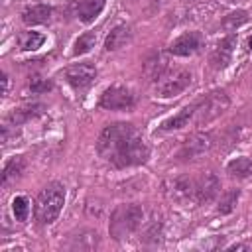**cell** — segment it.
Returning a JSON list of instances; mask_svg holds the SVG:
<instances>
[{
  "label": "cell",
  "instance_id": "cell-23",
  "mask_svg": "<svg viewBox=\"0 0 252 252\" xmlns=\"http://www.w3.org/2000/svg\"><path fill=\"white\" fill-rule=\"evenodd\" d=\"M238 197H240V191H238V189H228L226 193L220 195V201H219L217 211H219L220 215H228V213H232L234 207H236V203H238Z\"/></svg>",
  "mask_w": 252,
  "mask_h": 252
},
{
  "label": "cell",
  "instance_id": "cell-27",
  "mask_svg": "<svg viewBox=\"0 0 252 252\" xmlns=\"http://www.w3.org/2000/svg\"><path fill=\"white\" fill-rule=\"evenodd\" d=\"M53 85H51V81H47V79H41V77H32V81H30V89H32V93H47L49 89H51Z\"/></svg>",
  "mask_w": 252,
  "mask_h": 252
},
{
  "label": "cell",
  "instance_id": "cell-30",
  "mask_svg": "<svg viewBox=\"0 0 252 252\" xmlns=\"http://www.w3.org/2000/svg\"><path fill=\"white\" fill-rule=\"evenodd\" d=\"M248 47H250V51H252V35L248 37Z\"/></svg>",
  "mask_w": 252,
  "mask_h": 252
},
{
  "label": "cell",
  "instance_id": "cell-7",
  "mask_svg": "<svg viewBox=\"0 0 252 252\" xmlns=\"http://www.w3.org/2000/svg\"><path fill=\"white\" fill-rule=\"evenodd\" d=\"M98 104L104 110H130L136 104V98H134L132 91H128L126 87L112 85L100 94Z\"/></svg>",
  "mask_w": 252,
  "mask_h": 252
},
{
  "label": "cell",
  "instance_id": "cell-13",
  "mask_svg": "<svg viewBox=\"0 0 252 252\" xmlns=\"http://www.w3.org/2000/svg\"><path fill=\"white\" fill-rule=\"evenodd\" d=\"M51 6L47 4H33V6H28L24 12H22V22L26 26H39V24H47L51 20Z\"/></svg>",
  "mask_w": 252,
  "mask_h": 252
},
{
  "label": "cell",
  "instance_id": "cell-2",
  "mask_svg": "<svg viewBox=\"0 0 252 252\" xmlns=\"http://www.w3.org/2000/svg\"><path fill=\"white\" fill-rule=\"evenodd\" d=\"M65 205V187L59 181L47 183L33 201V217L39 224H51L57 220Z\"/></svg>",
  "mask_w": 252,
  "mask_h": 252
},
{
  "label": "cell",
  "instance_id": "cell-28",
  "mask_svg": "<svg viewBox=\"0 0 252 252\" xmlns=\"http://www.w3.org/2000/svg\"><path fill=\"white\" fill-rule=\"evenodd\" d=\"M8 87H10V79L6 73H2V94H8Z\"/></svg>",
  "mask_w": 252,
  "mask_h": 252
},
{
  "label": "cell",
  "instance_id": "cell-22",
  "mask_svg": "<svg viewBox=\"0 0 252 252\" xmlns=\"http://www.w3.org/2000/svg\"><path fill=\"white\" fill-rule=\"evenodd\" d=\"M43 41H45V35L39 32H22L18 35V45L22 51H35L43 45Z\"/></svg>",
  "mask_w": 252,
  "mask_h": 252
},
{
  "label": "cell",
  "instance_id": "cell-11",
  "mask_svg": "<svg viewBox=\"0 0 252 252\" xmlns=\"http://www.w3.org/2000/svg\"><path fill=\"white\" fill-rule=\"evenodd\" d=\"M234 47H236V35L234 33H228L226 37H222L211 51L209 55V65L215 69V71H220L224 69L230 59H232V53H234Z\"/></svg>",
  "mask_w": 252,
  "mask_h": 252
},
{
  "label": "cell",
  "instance_id": "cell-4",
  "mask_svg": "<svg viewBox=\"0 0 252 252\" xmlns=\"http://www.w3.org/2000/svg\"><path fill=\"white\" fill-rule=\"evenodd\" d=\"M230 106V98L222 89L211 91L203 98L193 102V122L195 126H207L215 118H219Z\"/></svg>",
  "mask_w": 252,
  "mask_h": 252
},
{
  "label": "cell",
  "instance_id": "cell-6",
  "mask_svg": "<svg viewBox=\"0 0 252 252\" xmlns=\"http://www.w3.org/2000/svg\"><path fill=\"white\" fill-rule=\"evenodd\" d=\"M213 144H215L213 132H195L193 136H189V138L181 144V148H179V152H177V158H179L181 161L197 159V158L205 156V154L213 148Z\"/></svg>",
  "mask_w": 252,
  "mask_h": 252
},
{
  "label": "cell",
  "instance_id": "cell-32",
  "mask_svg": "<svg viewBox=\"0 0 252 252\" xmlns=\"http://www.w3.org/2000/svg\"><path fill=\"white\" fill-rule=\"evenodd\" d=\"M187 2H189V0H187ZM191 2H193V0H191Z\"/></svg>",
  "mask_w": 252,
  "mask_h": 252
},
{
  "label": "cell",
  "instance_id": "cell-24",
  "mask_svg": "<svg viewBox=\"0 0 252 252\" xmlns=\"http://www.w3.org/2000/svg\"><path fill=\"white\" fill-rule=\"evenodd\" d=\"M96 43V33L94 32H85L83 35L77 37L75 45H73V55H83V53H89Z\"/></svg>",
  "mask_w": 252,
  "mask_h": 252
},
{
  "label": "cell",
  "instance_id": "cell-15",
  "mask_svg": "<svg viewBox=\"0 0 252 252\" xmlns=\"http://www.w3.org/2000/svg\"><path fill=\"white\" fill-rule=\"evenodd\" d=\"M130 39H132V30H130V26L120 24V26L112 28L110 33L106 35V39H104V49H106V51H116V49L124 47Z\"/></svg>",
  "mask_w": 252,
  "mask_h": 252
},
{
  "label": "cell",
  "instance_id": "cell-18",
  "mask_svg": "<svg viewBox=\"0 0 252 252\" xmlns=\"http://www.w3.org/2000/svg\"><path fill=\"white\" fill-rule=\"evenodd\" d=\"M39 112H41V104H24V106H20V108H14V110L8 114L6 122H8L10 126H20V124H24V122L35 118Z\"/></svg>",
  "mask_w": 252,
  "mask_h": 252
},
{
  "label": "cell",
  "instance_id": "cell-21",
  "mask_svg": "<svg viewBox=\"0 0 252 252\" xmlns=\"http://www.w3.org/2000/svg\"><path fill=\"white\" fill-rule=\"evenodd\" d=\"M98 244V234L96 230H81V234L71 236V242L67 248L71 250H93Z\"/></svg>",
  "mask_w": 252,
  "mask_h": 252
},
{
  "label": "cell",
  "instance_id": "cell-5",
  "mask_svg": "<svg viewBox=\"0 0 252 252\" xmlns=\"http://www.w3.org/2000/svg\"><path fill=\"white\" fill-rule=\"evenodd\" d=\"M191 71L187 69H169L156 81V96L159 98H171L181 94L191 85Z\"/></svg>",
  "mask_w": 252,
  "mask_h": 252
},
{
  "label": "cell",
  "instance_id": "cell-17",
  "mask_svg": "<svg viewBox=\"0 0 252 252\" xmlns=\"http://www.w3.org/2000/svg\"><path fill=\"white\" fill-rule=\"evenodd\" d=\"M106 0H81L77 6V18L85 24L94 22L98 18V14L102 12Z\"/></svg>",
  "mask_w": 252,
  "mask_h": 252
},
{
  "label": "cell",
  "instance_id": "cell-14",
  "mask_svg": "<svg viewBox=\"0 0 252 252\" xmlns=\"http://www.w3.org/2000/svg\"><path fill=\"white\" fill-rule=\"evenodd\" d=\"M191 122H193V102L187 104V106H183L177 114L165 118V120L159 124V130H163V132H171V130L185 128V126H189Z\"/></svg>",
  "mask_w": 252,
  "mask_h": 252
},
{
  "label": "cell",
  "instance_id": "cell-10",
  "mask_svg": "<svg viewBox=\"0 0 252 252\" xmlns=\"http://www.w3.org/2000/svg\"><path fill=\"white\" fill-rule=\"evenodd\" d=\"M201 47H203V35L199 32H185L169 43L167 51L177 57H189V55H195Z\"/></svg>",
  "mask_w": 252,
  "mask_h": 252
},
{
  "label": "cell",
  "instance_id": "cell-29",
  "mask_svg": "<svg viewBox=\"0 0 252 252\" xmlns=\"http://www.w3.org/2000/svg\"><path fill=\"white\" fill-rule=\"evenodd\" d=\"M248 248V244H232V246H228V250H246Z\"/></svg>",
  "mask_w": 252,
  "mask_h": 252
},
{
  "label": "cell",
  "instance_id": "cell-26",
  "mask_svg": "<svg viewBox=\"0 0 252 252\" xmlns=\"http://www.w3.org/2000/svg\"><path fill=\"white\" fill-rule=\"evenodd\" d=\"M12 211H14L16 220L24 222L28 219V215H30V201H28V197H16L12 201Z\"/></svg>",
  "mask_w": 252,
  "mask_h": 252
},
{
  "label": "cell",
  "instance_id": "cell-3",
  "mask_svg": "<svg viewBox=\"0 0 252 252\" xmlns=\"http://www.w3.org/2000/svg\"><path fill=\"white\" fill-rule=\"evenodd\" d=\"M142 222H144V209L136 203H124L110 213L108 232L114 240H124L130 238L134 232H138L142 228Z\"/></svg>",
  "mask_w": 252,
  "mask_h": 252
},
{
  "label": "cell",
  "instance_id": "cell-8",
  "mask_svg": "<svg viewBox=\"0 0 252 252\" xmlns=\"http://www.w3.org/2000/svg\"><path fill=\"white\" fill-rule=\"evenodd\" d=\"M65 81L75 89V91H85L89 89L94 79H96V67L89 61H83V63H73L65 69L63 73Z\"/></svg>",
  "mask_w": 252,
  "mask_h": 252
},
{
  "label": "cell",
  "instance_id": "cell-12",
  "mask_svg": "<svg viewBox=\"0 0 252 252\" xmlns=\"http://www.w3.org/2000/svg\"><path fill=\"white\" fill-rule=\"evenodd\" d=\"M167 195H169V199H173L181 205L195 203V177L183 175V177L173 179L167 187Z\"/></svg>",
  "mask_w": 252,
  "mask_h": 252
},
{
  "label": "cell",
  "instance_id": "cell-9",
  "mask_svg": "<svg viewBox=\"0 0 252 252\" xmlns=\"http://www.w3.org/2000/svg\"><path fill=\"white\" fill-rule=\"evenodd\" d=\"M220 193V181L213 171H205L195 177V205L211 203Z\"/></svg>",
  "mask_w": 252,
  "mask_h": 252
},
{
  "label": "cell",
  "instance_id": "cell-19",
  "mask_svg": "<svg viewBox=\"0 0 252 252\" xmlns=\"http://www.w3.org/2000/svg\"><path fill=\"white\" fill-rule=\"evenodd\" d=\"M226 173L234 179H250L252 177V159L246 156L230 159L226 163Z\"/></svg>",
  "mask_w": 252,
  "mask_h": 252
},
{
  "label": "cell",
  "instance_id": "cell-1",
  "mask_svg": "<svg viewBox=\"0 0 252 252\" xmlns=\"http://www.w3.org/2000/svg\"><path fill=\"white\" fill-rule=\"evenodd\" d=\"M96 154L110 165L124 169L142 165L150 158V148L140 130L130 122H114L102 128L96 140Z\"/></svg>",
  "mask_w": 252,
  "mask_h": 252
},
{
  "label": "cell",
  "instance_id": "cell-20",
  "mask_svg": "<svg viewBox=\"0 0 252 252\" xmlns=\"http://www.w3.org/2000/svg\"><path fill=\"white\" fill-rule=\"evenodd\" d=\"M24 169H26V161H24V158H22V156L12 158V159L4 165V169H2V185L6 187V185H10L12 181L20 179L22 173H24Z\"/></svg>",
  "mask_w": 252,
  "mask_h": 252
},
{
  "label": "cell",
  "instance_id": "cell-25",
  "mask_svg": "<svg viewBox=\"0 0 252 252\" xmlns=\"http://www.w3.org/2000/svg\"><path fill=\"white\" fill-rule=\"evenodd\" d=\"M248 22V14L244 12V10H236V12H232V14H228V16H224V20H222V28L226 30V32H234L236 28H240L242 24H246Z\"/></svg>",
  "mask_w": 252,
  "mask_h": 252
},
{
  "label": "cell",
  "instance_id": "cell-31",
  "mask_svg": "<svg viewBox=\"0 0 252 252\" xmlns=\"http://www.w3.org/2000/svg\"><path fill=\"white\" fill-rule=\"evenodd\" d=\"M230 2H238V0H230Z\"/></svg>",
  "mask_w": 252,
  "mask_h": 252
},
{
  "label": "cell",
  "instance_id": "cell-16",
  "mask_svg": "<svg viewBox=\"0 0 252 252\" xmlns=\"http://www.w3.org/2000/svg\"><path fill=\"white\" fill-rule=\"evenodd\" d=\"M171 67H169V63H167V59H165V55H161V53H154L146 63H144V73H146V77L150 79V81H158L163 73H167Z\"/></svg>",
  "mask_w": 252,
  "mask_h": 252
}]
</instances>
